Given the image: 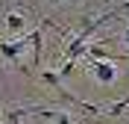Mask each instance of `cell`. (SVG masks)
Wrapping results in <instances>:
<instances>
[{"mask_svg": "<svg viewBox=\"0 0 129 124\" xmlns=\"http://www.w3.org/2000/svg\"><path fill=\"white\" fill-rule=\"evenodd\" d=\"M82 53H88V44H85V39L73 36V39H71V44H68V50H64V62H76Z\"/></svg>", "mask_w": 129, "mask_h": 124, "instance_id": "obj_1", "label": "cell"}, {"mask_svg": "<svg viewBox=\"0 0 129 124\" xmlns=\"http://www.w3.org/2000/svg\"><path fill=\"white\" fill-rule=\"evenodd\" d=\"M24 44H26V39H18V41H3V44H0V53H3L9 62H18V56H21Z\"/></svg>", "mask_w": 129, "mask_h": 124, "instance_id": "obj_2", "label": "cell"}, {"mask_svg": "<svg viewBox=\"0 0 129 124\" xmlns=\"http://www.w3.org/2000/svg\"><path fill=\"white\" fill-rule=\"evenodd\" d=\"M94 74H97V80L112 83L114 77H117V71H114V65H112V62H97V65H94Z\"/></svg>", "mask_w": 129, "mask_h": 124, "instance_id": "obj_3", "label": "cell"}, {"mask_svg": "<svg viewBox=\"0 0 129 124\" xmlns=\"http://www.w3.org/2000/svg\"><path fill=\"white\" fill-rule=\"evenodd\" d=\"M26 39L32 41V50H35V56H32V65H41V30H32Z\"/></svg>", "mask_w": 129, "mask_h": 124, "instance_id": "obj_4", "label": "cell"}, {"mask_svg": "<svg viewBox=\"0 0 129 124\" xmlns=\"http://www.w3.org/2000/svg\"><path fill=\"white\" fill-rule=\"evenodd\" d=\"M6 27L12 30V33L24 30V15H21V12H12V15H6Z\"/></svg>", "mask_w": 129, "mask_h": 124, "instance_id": "obj_5", "label": "cell"}, {"mask_svg": "<svg viewBox=\"0 0 129 124\" xmlns=\"http://www.w3.org/2000/svg\"><path fill=\"white\" fill-rule=\"evenodd\" d=\"M88 53H91L94 59H103V62H112V59H114V56H109V53L103 50V44H91V47H88Z\"/></svg>", "mask_w": 129, "mask_h": 124, "instance_id": "obj_6", "label": "cell"}, {"mask_svg": "<svg viewBox=\"0 0 129 124\" xmlns=\"http://www.w3.org/2000/svg\"><path fill=\"white\" fill-rule=\"evenodd\" d=\"M41 80L47 83V86H53V89H59V86H62V77L53 74V71H44V74H41Z\"/></svg>", "mask_w": 129, "mask_h": 124, "instance_id": "obj_7", "label": "cell"}, {"mask_svg": "<svg viewBox=\"0 0 129 124\" xmlns=\"http://www.w3.org/2000/svg\"><path fill=\"white\" fill-rule=\"evenodd\" d=\"M126 107H129V98H123L120 103H114V107L109 109V115H120V112H126Z\"/></svg>", "mask_w": 129, "mask_h": 124, "instance_id": "obj_8", "label": "cell"}, {"mask_svg": "<svg viewBox=\"0 0 129 124\" xmlns=\"http://www.w3.org/2000/svg\"><path fill=\"white\" fill-rule=\"evenodd\" d=\"M53 121H56V124H71V118H68V115H64V112H62V109H59V112H56V118H53Z\"/></svg>", "mask_w": 129, "mask_h": 124, "instance_id": "obj_9", "label": "cell"}, {"mask_svg": "<svg viewBox=\"0 0 129 124\" xmlns=\"http://www.w3.org/2000/svg\"><path fill=\"white\" fill-rule=\"evenodd\" d=\"M123 39H126V44H129V27H126V30H123Z\"/></svg>", "mask_w": 129, "mask_h": 124, "instance_id": "obj_10", "label": "cell"}, {"mask_svg": "<svg viewBox=\"0 0 129 124\" xmlns=\"http://www.w3.org/2000/svg\"><path fill=\"white\" fill-rule=\"evenodd\" d=\"M50 3H59V0H50Z\"/></svg>", "mask_w": 129, "mask_h": 124, "instance_id": "obj_11", "label": "cell"}]
</instances>
